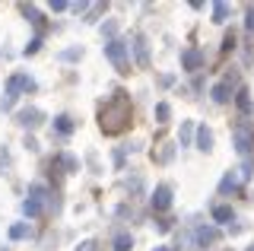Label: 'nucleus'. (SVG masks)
I'll return each instance as SVG.
<instances>
[{"label": "nucleus", "mask_w": 254, "mask_h": 251, "mask_svg": "<svg viewBox=\"0 0 254 251\" xmlns=\"http://www.w3.org/2000/svg\"><path fill=\"white\" fill-rule=\"evenodd\" d=\"M99 124L105 134H121V130L130 124V99H127V92H115L105 105H102L99 112Z\"/></svg>", "instance_id": "1"}, {"label": "nucleus", "mask_w": 254, "mask_h": 251, "mask_svg": "<svg viewBox=\"0 0 254 251\" xmlns=\"http://www.w3.org/2000/svg\"><path fill=\"white\" fill-rule=\"evenodd\" d=\"M48 203H51V191H48L45 185H32L29 188V200L22 203V213L35 219V216H42L48 210Z\"/></svg>", "instance_id": "2"}, {"label": "nucleus", "mask_w": 254, "mask_h": 251, "mask_svg": "<svg viewBox=\"0 0 254 251\" xmlns=\"http://www.w3.org/2000/svg\"><path fill=\"white\" fill-rule=\"evenodd\" d=\"M105 58L115 64L121 73H127L130 70V54H127V42H121V38H115V42L105 45Z\"/></svg>", "instance_id": "3"}, {"label": "nucleus", "mask_w": 254, "mask_h": 251, "mask_svg": "<svg viewBox=\"0 0 254 251\" xmlns=\"http://www.w3.org/2000/svg\"><path fill=\"white\" fill-rule=\"evenodd\" d=\"M232 137H235V150L245 156V159H251V153H254V134H251V127L248 124H238V127L232 130Z\"/></svg>", "instance_id": "4"}, {"label": "nucleus", "mask_w": 254, "mask_h": 251, "mask_svg": "<svg viewBox=\"0 0 254 251\" xmlns=\"http://www.w3.org/2000/svg\"><path fill=\"white\" fill-rule=\"evenodd\" d=\"M35 89V80L26 73H13L10 80H6V96H16V92H32Z\"/></svg>", "instance_id": "5"}, {"label": "nucleus", "mask_w": 254, "mask_h": 251, "mask_svg": "<svg viewBox=\"0 0 254 251\" xmlns=\"http://www.w3.org/2000/svg\"><path fill=\"white\" fill-rule=\"evenodd\" d=\"M216 242H219V229H216V226H200V229L194 232V245H197V248L216 245Z\"/></svg>", "instance_id": "6"}, {"label": "nucleus", "mask_w": 254, "mask_h": 251, "mask_svg": "<svg viewBox=\"0 0 254 251\" xmlns=\"http://www.w3.org/2000/svg\"><path fill=\"white\" fill-rule=\"evenodd\" d=\"M172 207V188L169 185H159L153 191V210L156 213H165V210Z\"/></svg>", "instance_id": "7"}, {"label": "nucleus", "mask_w": 254, "mask_h": 251, "mask_svg": "<svg viewBox=\"0 0 254 251\" xmlns=\"http://www.w3.org/2000/svg\"><path fill=\"white\" fill-rule=\"evenodd\" d=\"M181 67H185V70H200V67H203L200 48H188L185 54H181Z\"/></svg>", "instance_id": "8"}, {"label": "nucleus", "mask_w": 254, "mask_h": 251, "mask_svg": "<svg viewBox=\"0 0 254 251\" xmlns=\"http://www.w3.org/2000/svg\"><path fill=\"white\" fill-rule=\"evenodd\" d=\"M232 99V76H229V80H219L216 86H213V102H229Z\"/></svg>", "instance_id": "9"}, {"label": "nucleus", "mask_w": 254, "mask_h": 251, "mask_svg": "<svg viewBox=\"0 0 254 251\" xmlns=\"http://www.w3.org/2000/svg\"><path fill=\"white\" fill-rule=\"evenodd\" d=\"M19 124H22V127H35V124H42V112H38V108H26V112H19Z\"/></svg>", "instance_id": "10"}, {"label": "nucleus", "mask_w": 254, "mask_h": 251, "mask_svg": "<svg viewBox=\"0 0 254 251\" xmlns=\"http://www.w3.org/2000/svg\"><path fill=\"white\" fill-rule=\"evenodd\" d=\"M133 51H137V64L146 67L149 64V51H146V38H143V35L133 38Z\"/></svg>", "instance_id": "11"}, {"label": "nucleus", "mask_w": 254, "mask_h": 251, "mask_svg": "<svg viewBox=\"0 0 254 251\" xmlns=\"http://www.w3.org/2000/svg\"><path fill=\"white\" fill-rule=\"evenodd\" d=\"M54 130L64 134V137L73 134V118H70V115H58V118H54Z\"/></svg>", "instance_id": "12"}, {"label": "nucleus", "mask_w": 254, "mask_h": 251, "mask_svg": "<svg viewBox=\"0 0 254 251\" xmlns=\"http://www.w3.org/2000/svg\"><path fill=\"white\" fill-rule=\"evenodd\" d=\"M210 146H213V134H210V130H206V127H197V150H210Z\"/></svg>", "instance_id": "13"}, {"label": "nucleus", "mask_w": 254, "mask_h": 251, "mask_svg": "<svg viewBox=\"0 0 254 251\" xmlns=\"http://www.w3.org/2000/svg\"><path fill=\"white\" fill-rule=\"evenodd\" d=\"M213 219H216V223H229V219H235V213H232V207L219 203V207H213Z\"/></svg>", "instance_id": "14"}, {"label": "nucleus", "mask_w": 254, "mask_h": 251, "mask_svg": "<svg viewBox=\"0 0 254 251\" xmlns=\"http://www.w3.org/2000/svg\"><path fill=\"white\" fill-rule=\"evenodd\" d=\"M32 235V229H29V223H16V226H10V239L16 242V239H29Z\"/></svg>", "instance_id": "15"}, {"label": "nucleus", "mask_w": 254, "mask_h": 251, "mask_svg": "<svg viewBox=\"0 0 254 251\" xmlns=\"http://www.w3.org/2000/svg\"><path fill=\"white\" fill-rule=\"evenodd\" d=\"M238 185H242V178H238V175H232V172H229V175L226 178H222V185H219V191L222 194H229V191H235V188Z\"/></svg>", "instance_id": "16"}, {"label": "nucleus", "mask_w": 254, "mask_h": 251, "mask_svg": "<svg viewBox=\"0 0 254 251\" xmlns=\"http://www.w3.org/2000/svg\"><path fill=\"white\" fill-rule=\"evenodd\" d=\"M226 16H229V3L216 0V3H213V22H226Z\"/></svg>", "instance_id": "17"}, {"label": "nucleus", "mask_w": 254, "mask_h": 251, "mask_svg": "<svg viewBox=\"0 0 254 251\" xmlns=\"http://www.w3.org/2000/svg\"><path fill=\"white\" fill-rule=\"evenodd\" d=\"M130 248H133V239H130L127 232H121V235L115 239V251H130Z\"/></svg>", "instance_id": "18"}, {"label": "nucleus", "mask_w": 254, "mask_h": 251, "mask_svg": "<svg viewBox=\"0 0 254 251\" xmlns=\"http://www.w3.org/2000/svg\"><path fill=\"white\" fill-rule=\"evenodd\" d=\"M235 102H238V108H242L245 115H248L251 108H254V105H251V99H248V89H238V96H235Z\"/></svg>", "instance_id": "19"}, {"label": "nucleus", "mask_w": 254, "mask_h": 251, "mask_svg": "<svg viewBox=\"0 0 254 251\" xmlns=\"http://www.w3.org/2000/svg\"><path fill=\"white\" fill-rule=\"evenodd\" d=\"M169 115H172V108H169V102H159V105H156V118H159V121H169Z\"/></svg>", "instance_id": "20"}, {"label": "nucleus", "mask_w": 254, "mask_h": 251, "mask_svg": "<svg viewBox=\"0 0 254 251\" xmlns=\"http://www.w3.org/2000/svg\"><path fill=\"white\" fill-rule=\"evenodd\" d=\"M22 13H26V16H29L32 22H35V26H42V16H38V10H35V6H22Z\"/></svg>", "instance_id": "21"}, {"label": "nucleus", "mask_w": 254, "mask_h": 251, "mask_svg": "<svg viewBox=\"0 0 254 251\" xmlns=\"http://www.w3.org/2000/svg\"><path fill=\"white\" fill-rule=\"evenodd\" d=\"M190 134H194V124H190V121H185V124H181V143H188V140H190Z\"/></svg>", "instance_id": "22"}, {"label": "nucleus", "mask_w": 254, "mask_h": 251, "mask_svg": "<svg viewBox=\"0 0 254 251\" xmlns=\"http://www.w3.org/2000/svg\"><path fill=\"white\" fill-rule=\"evenodd\" d=\"M245 26H248V32H254V6H248V13H245Z\"/></svg>", "instance_id": "23"}, {"label": "nucleus", "mask_w": 254, "mask_h": 251, "mask_svg": "<svg viewBox=\"0 0 254 251\" xmlns=\"http://www.w3.org/2000/svg\"><path fill=\"white\" fill-rule=\"evenodd\" d=\"M38 48H42V38H32V42L26 45V54H35Z\"/></svg>", "instance_id": "24"}, {"label": "nucleus", "mask_w": 254, "mask_h": 251, "mask_svg": "<svg viewBox=\"0 0 254 251\" xmlns=\"http://www.w3.org/2000/svg\"><path fill=\"white\" fill-rule=\"evenodd\" d=\"M79 251H99V242H83Z\"/></svg>", "instance_id": "25"}, {"label": "nucleus", "mask_w": 254, "mask_h": 251, "mask_svg": "<svg viewBox=\"0 0 254 251\" xmlns=\"http://www.w3.org/2000/svg\"><path fill=\"white\" fill-rule=\"evenodd\" d=\"M222 48H226V51H229V48H235V35H232V32L226 35V42H222Z\"/></svg>", "instance_id": "26"}, {"label": "nucleus", "mask_w": 254, "mask_h": 251, "mask_svg": "<svg viewBox=\"0 0 254 251\" xmlns=\"http://www.w3.org/2000/svg\"><path fill=\"white\" fill-rule=\"evenodd\" d=\"M61 58H64V61H73V58H79V51H76V48H70V51H64Z\"/></svg>", "instance_id": "27"}, {"label": "nucleus", "mask_w": 254, "mask_h": 251, "mask_svg": "<svg viewBox=\"0 0 254 251\" xmlns=\"http://www.w3.org/2000/svg\"><path fill=\"white\" fill-rule=\"evenodd\" d=\"M156 251H175V248H156Z\"/></svg>", "instance_id": "28"}, {"label": "nucleus", "mask_w": 254, "mask_h": 251, "mask_svg": "<svg viewBox=\"0 0 254 251\" xmlns=\"http://www.w3.org/2000/svg\"><path fill=\"white\" fill-rule=\"evenodd\" d=\"M248 251H254V245H251V248H248Z\"/></svg>", "instance_id": "29"}]
</instances>
